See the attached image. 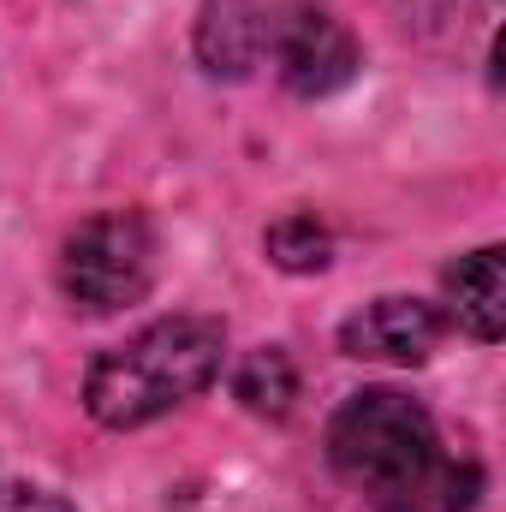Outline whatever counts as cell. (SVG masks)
I'll return each instance as SVG.
<instances>
[{
  "label": "cell",
  "instance_id": "obj_1",
  "mask_svg": "<svg viewBox=\"0 0 506 512\" xmlns=\"http://www.w3.org/2000/svg\"><path fill=\"white\" fill-rule=\"evenodd\" d=\"M227 334L209 316H161L126 346L102 352L84 376V411L102 429H137L167 417L173 405L197 399L221 376Z\"/></svg>",
  "mask_w": 506,
  "mask_h": 512
},
{
  "label": "cell",
  "instance_id": "obj_2",
  "mask_svg": "<svg viewBox=\"0 0 506 512\" xmlns=\"http://www.w3.org/2000/svg\"><path fill=\"white\" fill-rule=\"evenodd\" d=\"M328 465L346 489L381 501V512H387L411 501L447 459H441L435 423L417 399H405L393 387H364L328 423Z\"/></svg>",
  "mask_w": 506,
  "mask_h": 512
},
{
  "label": "cell",
  "instance_id": "obj_3",
  "mask_svg": "<svg viewBox=\"0 0 506 512\" xmlns=\"http://www.w3.org/2000/svg\"><path fill=\"white\" fill-rule=\"evenodd\" d=\"M149 280H155V233L137 209H114V215L84 221L60 251V286L90 316L137 304L149 292Z\"/></svg>",
  "mask_w": 506,
  "mask_h": 512
},
{
  "label": "cell",
  "instance_id": "obj_4",
  "mask_svg": "<svg viewBox=\"0 0 506 512\" xmlns=\"http://www.w3.org/2000/svg\"><path fill=\"white\" fill-rule=\"evenodd\" d=\"M262 54L274 60V72H280V84L292 96H334L364 66V48L346 30V18L316 6V0L274 6L268 24H262Z\"/></svg>",
  "mask_w": 506,
  "mask_h": 512
},
{
  "label": "cell",
  "instance_id": "obj_5",
  "mask_svg": "<svg viewBox=\"0 0 506 512\" xmlns=\"http://www.w3.org/2000/svg\"><path fill=\"white\" fill-rule=\"evenodd\" d=\"M447 340V310L423 298H376L340 328V352L364 364H429Z\"/></svg>",
  "mask_w": 506,
  "mask_h": 512
},
{
  "label": "cell",
  "instance_id": "obj_6",
  "mask_svg": "<svg viewBox=\"0 0 506 512\" xmlns=\"http://www.w3.org/2000/svg\"><path fill=\"white\" fill-rule=\"evenodd\" d=\"M262 24L256 0H203L197 12V60L209 78H251L262 66Z\"/></svg>",
  "mask_w": 506,
  "mask_h": 512
},
{
  "label": "cell",
  "instance_id": "obj_7",
  "mask_svg": "<svg viewBox=\"0 0 506 512\" xmlns=\"http://www.w3.org/2000/svg\"><path fill=\"white\" fill-rule=\"evenodd\" d=\"M447 304H453V322L471 340H501L506 334V251L501 245H483V251L459 256L447 268Z\"/></svg>",
  "mask_w": 506,
  "mask_h": 512
},
{
  "label": "cell",
  "instance_id": "obj_8",
  "mask_svg": "<svg viewBox=\"0 0 506 512\" xmlns=\"http://www.w3.org/2000/svg\"><path fill=\"white\" fill-rule=\"evenodd\" d=\"M233 393L251 405L256 417H286L292 399H298V370L280 346H262V352H245V364L233 370Z\"/></svg>",
  "mask_w": 506,
  "mask_h": 512
},
{
  "label": "cell",
  "instance_id": "obj_9",
  "mask_svg": "<svg viewBox=\"0 0 506 512\" xmlns=\"http://www.w3.org/2000/svg\"><path fill=\"white\" fill-rule=\"evenodd\" d=\"M268 256H274L286 274H316V268H328L334 239H328V227H322L316 215H286V221L268 227Z\"/></svg>",
  "mask_w": 506,
  "mask_h": 512
},
{
  "label": "cell",
  "instance_id": "obj_10",
  "mask_svg": "<svg viewBox=\"0 0 506 512\" xmlns=\"http://www.w3.org/2000/svg\"><path fill=\"white\" fill-rule=\"evenodd\" d=\"M0 512H72L66 501H54L48 489H24V483H0Z\"/></svg>",
  "mask_w": 506,
  "mask_h": 512
}]
</instances>
